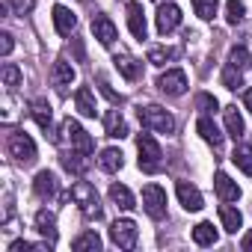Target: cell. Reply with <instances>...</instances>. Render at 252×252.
<instances>
[{"instance_id":"cell-1","label":"cell","mask_w":252,"mask_h":252,"mask_svg":"<svg viewBox=\"0 0 252 252\" xmlns=\"http://www.w3.org/2000/svg\"><path fill=\"white\" fill-rule=\"evenodd\" d=\"M71 199L77 202V208H80V214L86 220L101 217V202H98V193H95V187L89 181H74L71 184Z\"/></svg>"},{"instance_id":"cell-2","label":"cell","mask_w":252,"mask_h":252,"mask_svg":"<svg viewBox=\"0 0 252 252\" xmlns=\"http://www.w3.org/2000/svg\"><path fill=\"white\" fill-rule=\"evenodd\" d=\"M137 113H140L143 128H149V131H158V134H172V131H175V119H172L163 107H158V104L140 107Z\"/></svg>"},{"instance_id":"cell-3","label":"cell","mask_w":252,"mask_h":252,"mask_svg":"<svg viewBox=\"0 0 252 252\" xmlns=\"http://www.w3.org/2000/svg\"><path fill=\"white\" fill-rule=\"evenodd\" d=\"M137 152H140V169L143 172H158L163 163V152L158 146V140L152 134H140L137 137Z\"/></svg>"},{"instance_id":"cell-4","label":"cell","mask_w":252,"mask_h":252,"mask_svg":"<svg viewBox=\"0 0 252 252\" xmlns=\"http://www.w3.org/2000/svg\"><path fill=\"white\" fill-rule=\"evenodd\" d=\"M137 237H140V228H137L134 220H116L110 225V240L119 249H134L137 246Z\"/></svg>"},{"instance_id":"cell-5","label":"cell","mask_w":252,"mask_h":252,"mask_svg":"<svg viewBox=\"0 0 252 252\" xmlns=\"http://www.w3.org/2000/svg\"><path fill=\"white\" fill-rule=\"evenodd\" d=\"M143 208L152 220H163L166 217V190L158 184H146L143 187Z\"/></svg>"},{"instance_id":"cell-6","label":"cell","mask_w":252,"mask_h":252,"mask_svg":"<svg viewBox=\"0 0 252 252\" xmlns=\"http://www.w3.org/2000/svg\"><path fill=\"white\" fill-rule=\"evenodd\" d=\"M63 134L68 137L71 149H77V152H83V155H92L95 143H92V137H89V134L80 128V125H77L74 119H65V122H63Z\"/></svg>"},{"instance_id":"cell-7","label":"cell","mask_w":252,"mask_h":252,"mask_svg":"<svg viewBox=\"0 0 252 252\" xmlns=\"http://www.w3.org/2000/svg\"><path fill=\"white\" fill-rule=\"evenodd\" d=\"M9 155H12L18 163L30 166V163L36 160V143H33L27 134H12V137H9Z\"/></svg>"},{"instance_id":"cell-8","label":"cell","mask_w":252,"mask_h":252,"mask_svg":"<svg viewBox=\"0 0 252 252\" xmlns=\"http://www.w3.org/2000/svg\"><path fill=\"white\" fill-rule=\"evenodd\" d=\"M158 86H160V92L178 98V95L187 92V74H184L181 68H169V71H163V74L158 77Z\"/></svg>"},{"instance_id":"cell-9","label":"cell","mask_w":252,"mask_h":252,"mask_svg":"<svg viewBox=\"0 0 252 252\" xmlns=\"http://www.w3.org/2000/svg\"><path fill=\"white\" fill-rule=\"evenodd\" d=\"M178 24H181V9H178L175 3H163V6L158 9V33L166 36V33H172Z\"/></svg>"},{"instance_id":"cell-10","label":"cell","mask_w":252,"mask_h":252,"mask_svg":"<svg viewBox=\"0 0 252 252\" xmlns=\"http://www.w3.org/2000/svg\"><path fill=\"white\" fill-rule=\"evenodd\" d=\"M92 33H95V39H98L104 48H110V45L119 39V33H116V24H113L107 15H95V18H92Z\"/></svg>"},{"instance_id":"cell-11","label":"cell","mask_w":252,"mask_h":252,"mask_svg":"<svg viewBox=\"0 0 252 252\" xmlns=\"http://www.w3.org/2000/svg\"><path fill=\"white\" fill-rule=\"evenodd\" d=\"M175 193H178V199H181V205H184L187 211H202V208H205L202 193H199L190 181H178V184H175Z\"/></svg>"},{"instance_id":"cell-12","label":"cell","mask_w":252,"mask_h":252,"mask_svg":"<svg viewBox=\"0 0 252 252\" xmlns=\"http://www.w3.org/2000/svg\"><path fill=\"white\" fill-rule=\"evenodd\" d=\"M54 27H57L60 36H71V30L77 27V15H74L68 6L57 3V6H54Z\"/></svg>"},{"instance_id":"cell-13","label":"cell","mask_w":252,"mask_h":252,"mask_svg":"<svg viewBox=\"0 0 252 252\" xmlns=\"http://www.w3.org/2000/svg\"><path fill=\"white\" fill-rule=\"evenodd\" d=\"M214 190H217V196H220L222 202H237V199H240L237 181H231L225 172H217V175H214Z\"/></svg>"},{"instance_id":"cell-14","label":"cell","mask_w":252,"mask_h":252,"mask_svg":"<svg viewBox=\"0 0 252 252\" xmlns=\"http://www.w3.org/2000/svg\"><path fill=\"white\" fill-rule=\"evenodd\" d=\"M128 27H131V33L137 36V39H146L149 36V24H146V12H143V6L140 3H128Z\"/></svg>"},{"instance_id":"cell-15","label":"cell","mask_w":252,"mask_h":252,"mask_svg":"<svg viewBox=\"0 0 252 252\" xmlns=\"http://www.w3.org/2000/svg\"><path fill=\"white\" fill-rule=\"evenodd\" d=\"M104 134H107V137H113V140L128 137V125H125V119H122V113H119V110H110V113L104 116Z\"/></svg>"},{"instance_id":"cell-16","label":"cell","mask_w":252,"mask_h":252,"mask_svg":"<svg viewBox=\"0 0 252 252\" xmlns=\"http://www.w3.org/2000/svg\"><path fill=\"white\" fill-rule=\"evenodd\" d=\"M74 65L71 63H65V60H57L54 63V68H51V80H54V86H60V89H65V86H71L74 83Z\"/></svg>"},{"instance_id":"cell-17","label":"cell","mask_w":252,"mask_h":252,"mask_svg":"<svg viewBox=\"0 0 252 252\" xmlns=\"http://www.w3.org/2000/svg\"><path fill=\"white\" fill-rule=\"evenodd\" d=\"M33 190H36L39 199H54L57 196V175L48 172V169H42L36 175V181H33Z\"/></svg>"},{"instance_id":"cell-18","label":"cell","mask_w":252,"mask_h":252,"mask_svg":"<svg viewBox=\"0 0 252 252\" xmlns=\"http://www.w3.org/2000/svg\"><path fill=\"white\" fill-rule=\"evenodd\" d=\"M30 116L36 119V125L42 131H51V122H54V113H51V104L45 101V98H36L33 104H30Z\"/></svg>"},{"instance_id":"cell-19","label":"cell","mask_w":252,"mask_h":252,"mask_svg":"<svg viewBox=\"0 0 252 252\" xmlns=\"http://www.w3.org/2000/svg\"><path fill=\"white\" fill-rule=\"evenodd\" d=\"M196 131H199V134H202V140H205V143H211L214 149H220V146H222V134H220L217 125H214V119L202 116V119L196 122Z\"/></svg>"},{"instance_id":"cell-20","label":"cell","mask_w":252,"mask_h":252,"mask_svg":"<svg viewBox=\"0 0 252 252\" xmlns=\"http://www.w3.org/2000/svg\"><path fill=\"white\" fill-rule=\"evenodd\" d=\"M36 231H39L45 240L57 243V217L48 214V211H39V214H36Z\"/></svg>"},{"instance_id":"cell-21","label":"cell","mask_w":252,"mask_h":252,"mask_svg":"<svg viewBox=\"0 0 252 252\" xmlns=\"http://www.w3.org/2000/svg\"><path fill=\"white\" fill-rule=\"evenodd\" d=\"M74 107L80 110V116H86V119H95V98H92V92L86 89V86H80L77 92H74Z\"/></svg>"},{"instance_id":"cell-22","label":"cell","mask_w":252,"mask_h":252,"mask_svg":"<svg viewBox=\"0 0 252 252\" xmlns=\"http://www.w3.org/2000/svg\"><path fill=\"white\" fill-rule=\"evenodd\" d=\"M98 166H101L104 172H119V169L125 166V155H122L119 149H104L101 158H98Z\"/></svg>"},{"instance_id":"cell-23","label":"cell","mask_w":252,"mask_h":252,"mask_svg":"<svg viewBox=\"0 0 252 252\" xmlns=\"http://www.w3.org/2000/svg\"><path fill=\"white\" fill-rule=\"evenodd\" d=\"M116 68H119V74H122L125 80H137V77H140V71H143V65H140L134 57H128V54L116 57Z\"/></svg>"},{"instance_id":"cell-24","label":"cell","mask_w":252,"mask_h":252,"mask_svg":"<svg viewBox=\"0 0 252 252\" xmlns=\"http://www.w3.org/2000/svg\"><path fill=\"white\" fill-rule=\"evenodd\" d=\"M110 199H113V205H116V208H122V211H131V208H137V205H134V196H131V190L125 187V184H110Z\"/></svg>"},{"instance_id":"cell-25","label":"cell","mask_w":252,"mask_h":252,"mask_svg":"<svg viewBox=\"0 0 252 252\" xmlns=\"http://www.w3.org/2000/svg\"><path fill=\"white\" fill-rule=\"evenodd\" d=\"M222 116H225V128H228V137L240 140V137H243V131H246V125H243V119H240L237 107H225V110H222Z\"/></svg>"},{"instance_id":"cell-26","label":"cell","mask_w":252,"mask_h":252,"mask_svg":"<svg viewBox=\"0 0 252 252\" xmlns=\"http://www.w3.org/2000/svg\"><path fill=\"white\" fill-rule=\"evenodd\" d=\"M71 249H74V252H101V237H98V231H83L80 237H74Z\"/></svg>"},{"instance_id":"cell-27","label":"cell","mask_w":252,"mask_h":252,"mask_svg":"<svg viewBox=\"0 0 252 252\" xmlns=\"http://www.w3.org/2000/svg\"><path fill=\"white\" fill-rule=\"evenodd\" d=\"M63 166L68 169V172H74V175H80V172H86V166H89V160H86V155L83 152H68V155H63Z\"/></svg>"},{"instance_id":"cell-28","label":"cell","mask_w":252,"mask_h":252,"mask_svg":"<svg viewBox=\"0 0 252 252\" xmlns=\"http://www.w3.org/2000/svg\"><path fill=\"white\" fill-rule=\"evenodd\" d=\"M193 240L199 246H214L217 243V228L211 222H199V225H193Z\"/></svg>"},{"instance_id":"cell-29","label":"cell","mask_w":252,"mask_h":252,"mask_svg":"<svg viewBox=\"0 0 252 252\" xmlns=\"http://www.w3.org/2000/svg\"><path fill=\"white\" fill-rule=\"evenodd\" d=\"M220 220H222V228H225V231H237L240 222H243L240 211H237V208H228V205L220 208Z\"/></svg>"},{"instance_id":"cell-30","label":"cell","mask_w":252,"mask_h":252,"mask_svg":"<svg viewBox=\"0 0 252 252\" xmlns=\"http://www.w3.org/2000/svg\"><path fill=\"white\" fill-rule=\"evenodd\" d=\"M172 60H178V48H152L149 51V63L152 65H166Z\"/></svg>"},{"instance_id":"cell-31","label":"cell","mask_w":252,"mask_h":252,"mask_svg":"<svg viewBox=\"0 0 252 252\" xmlns=\"http://www.w3.org/2000/svg\"><path fill=\"white\" fill-rule=\"evenodd\" d=\"M190 3H193L196 15H199L202 21H211V18L217 15V6H220V0H190Z\"/></svg>"},{"instance_id":"cell-32","label":"cell","mask_w":252,"mask_h":252,"mask_svg":"<svg viewBox=\"0 0 252 252\" xmlns=\"http://www.w3.org/2000/svg\"><path fill=\"white\" fill-rule=\"evenodd\" d=\"M225 65H231V68H237V71H243L246 65H249V51L243 48V45H237V48H231L228 51V63Z\"/></svg>"},{"instance_id":"cell-33","label":"cell","mask_w":252,"mask_h":252,"mask_svg":"<svg viewBox=\"0 0 252 252\" xmlns=\"http://www.w3.org/2000/svg\"><path fill=\"white\" fill-rule=\"evenodd\" d=\"M231 160H234L246 175H252V149H249V146H237L234 155H231Z\"/></svg>"},{"instance_id":"cell-34","label":"cell","mask_w":252,"mask_h":252,"mask_svg":"<svg viewBox=\"0 0 252 252\" xmlns=\"http://www.w3.org/2000/svg\"><path fill=\"white\" fill-rule=\"evenodd\" d=\"M3 86L6 89H18L21 86V68L15 63H6L3 65Z\"/></svg>"},{"instance_id":"cell-35","label":"cell","mask_w":252,"mask_h":252,"mask_svg":"<svg viewBox=\"0 0 252 252\" xmlns=\"http://www.w3.org/2000/svg\"><path fill=\"white\" fill-rule=\"evenodd\" d=\"M243 3L240 0H225V21L228 24H237V21H243Z\"/></svg>"},{"instance_id":"cell-36","label":"cell","mask_w":252,"mask_h":252,"mask_svg":"<svg viewBox=\"0 0 252 252\" xmlns=\"http://www.w3.org/2000/svg\"><path fill=\"white\" fill-rule=\"evenodd\" d=\"M240 74H243V71L225 65V68H222V86H225V89H237V86H243V77H240Z\"/></svg>"},{"instance_id":"cell-37","label":"cell","mask_w":252,"mask_h":252,"mask_svg":"<svg viewBox=\"0 0 252 252\" xmlns=\"http://www.w3.org/2000/svg\"><path fill=\"white\" fill-rule=\"evenodd\" d=\"M196 107H199L202 113H217V107H220V104H217V98H214V95L202 92V95L196 98Z\"/></svg>"},{"instance_id":"cell-38","label":"cell","mask_w":252,"mask_h":252,"mask_svg":"<svg viewBox=\"0 0 252 252\" xmlns=\"http://www.w3.org/2000/svg\"><path fill=\"white\" fill-rule=\"evenodd\" d=\"M6 6L15 12V15H24V12H30V6H33V0H6Z\"/></svg>"},{"instance_id":"cell-39","label":"cell","mask_w":252,"mask_h":252,"mask_svg":"<svg viewBox=\"0 0 252 252\" xmlns=\"http://www.w3.org/2000/svg\"><path fill=\"white\" fill-rule=\"evenodd\" d=\"M12 45H15V42H12V36H9V33H0V54L9 57V54H12Z\"/></svg>"},{"instance_id":"cell-40","label":"cell","mask_w":252,"mask_h":252,"mask_svg":"<svg viewBox=\"0 0 252 252\" xmlns=\"http://www.w3.org/2000/svg\"><path fill=\"white\" fill-rule=\"evenodd\" d=\"M101 89H104V95H107L110 101H119V95H116V92H113V89L107 86V80H101Z\"/></svg>"},{"instance_id":"cell-41","label":"cell","mask_w":252,"mask_h":252,"mask_svg":"<svg viewBox=\"0 0 252 252\" xmlns=\"http://www.w3.org/2000/svg\"><path fill=\"white\" fill-rule=\"evenodd\" d=\"M240 249H243V252H252V231H246V237H243Z\"/></svg>"},{"instance_id":"cell-42","label":"cell","mask_w":252,"mask_h":252,"mask_svg":"<svg viewBox=\"0 0 252 252\" xmlns=\"http://www.w3.org/2000/svg\"><path fill=\"white\" fill-rule=\"evenodd\" d=\"M243 104H246V110L252 113V89H246V92H243Z\"/></svg>"}]
</instances>
